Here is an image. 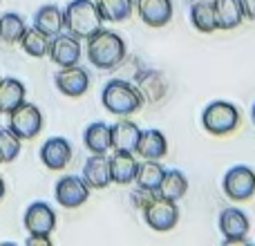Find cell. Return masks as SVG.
Here are the masks:
<instances>
[{
  "mask_svg": "<svg viewBox=\"0 0 255 246\" xmlns=\"http://www.w3.org/2000/svg\"><path fill=\"white\" fill-rule=\"evenodd\" d=\"M157 193L172 199V202H179V199L188 193V179H186V175L181 170L170 168V170H166V175H163L161 186H159Z\"/></svg>",
  "mask_w": 255,
  "mask_h": 246,
  "instance_id": "26",
  "label": "cell"
},
{
  "mask_svg": "<svg viewBox=\"0 0 255 246\" xmlns=\"http://www.w3.org/2000/svg\"><path fill=\"white\" fill-rule=\"evenodd\" d=\"M110 127H112V148L134 152L136 143H139V136H141V127L134 121L128 119V117H121V121H117Z\"/></svg>",
  "mask_w": 255,
  "mask_h": 246,
  "instance_id": "18",
  "label": "cell"
},
{
  "mask_svg": "<svg viewBox=\"0 0 255 246\" xmlns=\"http://www.w3.org/2000/svg\"><path fill=\"white\" fill-rule=\"evenodd\" d=\"M222 186H224V193L229 199L247 202L255 195V170L251 166H244V163L229 168Z\"/></svg>",
  "mask_w": 255,
  "mask_h": 246,
  "instance_id": "6",
  "label": "cell"
},
{
  "mask_svg": "<svg viewBox=\"0 0 255 246\" xmlns=\"http://www.w3.org/2000/svg\"><path fill=\"white\" fill-rule=\"evenodd\" d=\"M202 125L204 130L215 136L231 134L240 125V110L231 101H213L204 108Z\"/></svg>",
  "mask_w": 255,
  "mask_h": 246,
  "instance_id": "4",
  "label": "cell"
},
{
  "mask_svg": "<svg viewBox=\"0 0 255 246\" xmlns=\"http://www.w3.org/2000/svg\"><path fill=\"white\" fill-rule=\"evenodd\" d=\"M83 143L92 154H108L112 150V127L103 121H94L85 127Z\"/></svg>",
  "mask_w": 255,
  "mask_h": 246,
  "instance_id": "19",
  "label": "cell"
},
{
  "mask_svg": "<svg viewBox=\"0 0 255 246\" xmlns=\"http://www.w3.org/2000/svg\"><path fill=\"white\" fill-rule=\"evenodd\" d=\"M25 20H22L20 13H2L0 16V38L4 40V43H18L20 40V36L25 34Z\"/></svg>",
  "mask_w": 255,
  "mask_h": 246,
  "instance_id": "29",
  "label": "cell"
},
{
  "mask_svg": "<svg viewBox=\"0 0 255 246\" xmlns=\"http://www.w3.org/2000/svg\"><path fill=\"white\" fill-rule=\"evenodd\" d=\"M97 7H99V11H101L103 20L121 22L132 13L134 0H97Z\"/></svg>",
  "mask_w": 255,
  "mask_h": 246,
  "instance_id": "28",
  "label": "cell"
},
{
  "mask_svg": "<svg viewBox=\"0 0 255 246\" xmlns=\"http://www.w3.org/2000/svg\"><path fill=\"white\" fill-rule=\"evenodd\" d=\"M136 168H139V159L134 157V152L115 150V154L110 157V177L119 186H128L134 181Z\"/></svg>",
  "mask_w": 255,
  "mask_h": 246,
  "instance_id": "15",
  "label": "cell"
},
{
  "mask_svg": "<svg viewBox=\"0 0 255 246\" xmlns=\"http://www.w3.org/2000/svg\"><path fill=\"white\" fill-rule=\"evenodd\" d=\"M49 36L45 34V31H40L38 27H31V29H25V34L20 36V47L25 49V54H29V56L34 58H43L47 56L49 52Z\"/></svg>",
  "mask_w": 255,
  "mask_h": 246,
  "instance_id": "27",
  "label": "cell"
},
{
  "mask_svg": "<svg viewBox=\"0 0 255 246\" xmlns=\"http://www.w3.org/2000/svg\"><path fill=\"white\" fill-rule=\"evenodd\" d=\"M25 244L27 246H52V238L49 235H40V233H29Z\"/></svg>",
  "mask_w": 255,
  "mask_h": 246,
  "instance_id": "32",
  "label": "cell"
},
{
  "mask_svg": "<svg viewBox=\"0 0 255 246\" xmlns=\"http://www.w3.org/2000/svg\"><path fill=\"white\" fill-rule=\"evenodd\" d=\"M101 103L110 115L117 117H130L136 110H141L143 106V99H141L139 90L134 83L126 79H112L106 83L101 92Z\"/></svg>",
  "mask_w": 255,
  "mask_h": 246,
  "instance_id": "3",
  "label": "cell"
},
{
  "mask_svg": "<svg viewBox=\"0 0 255 246\" xmlns=\"http://www.w3.org/2000/svg\"><path fill=\"white\" fill-rule=\"evenodd\" d=\"M251 117H253V123H255V103H253V110H251Z\"/></svg>",
  "mask_w": 255,
  "mask_h": 246,
  "instance_id": "35",
  "label": "cell"
},
{
  "mask_svg": "<svg viewBox=\"0 0 255 246\" xmlns=\"http://www.w3.org/2000/svg\"><path fill=\"white\" fill-rule=\"evenodd\" d=\"M134 4L148 27H163L172 20V0H134Z\"/></svg>",
  "mask_w": 255,
  "mask_h": 246,
  "instance_id": "13",
  "label": "cell"
},
{
  "mask_svg": "<svg viewBox=\"0 0 255 246\" xmlns=\"http://www.w3.org/2000/svg\"><path fill=\"white\" fill-rule=\"evenodd\" d=\"M217 29H235L244 20V9L240 0H213Z\"/></svg>",
  "mask_w": 255,
  "mask_h": 246,
  "instance_id": "21",
  "label": "cell"
},
{
  "mask_svg": "<svg viewBox=\"0 0 255 246\" xmlns=\"http://www.w3.org/2000/svg\"><path fill=\"white\" fill-rule=\"evenodd\" d=\"M141 213H143L145 224L152 231H157V233H168V231H172L177 226V222H179L177 202H172V199L163 197V195H159V193L150 199V204Z\"/></svg>",
  "mask_w": 255,
  "mask_h": 246,
  "instance_id": "5",
  "label": "cell"
},
{
  "mask_svg": "<svg viewBox=\"0 0 255 246\" xmlns=\"http://www.w3.org/2000/svg\"><path fill=\"white\" fill-rule=\"evenodd\" d=\"M240 2H242V9H244V18L255 20V0H240Z\"/></svg>",
  "mask_w": 255,
  "mask_h": 246,
  "instance_id": "33",
  "label": "cell"
},
{
  "mask_svg": "<svg viewBox=\"0 0 255 246\" xmlns=\"http://www.w3.org/2000/svg\"><path fill=\"white\" fill-rule=\"evenodd\" d=\"M9 130L16 132L20 139H34L43 130V115L34 103L22 101L9 112Z\"/></svg>",
  "mask_w": 255,
  "mask_h": 246,
  "instance_id": "7",
  "label": "cell"
},
{
  "mask_svg": "<svg viewBox=\"0 0 255 246\" xmlns=\"http://www.w3.org/2000/svg\"><path fill=\"white\" fill-rule=\"evenodd\" d=\"M34 27H38L40 31L54 38L65 29V16H63V9L56 4H43V7L36 11L34 16Z\"/></svg>",
  "mask_w": 255,
  "mask_h": 246,
  "instance_id": "22",
  "label": "cell"
},
{
  "mask_svg": "<svg viewBox=\"0 0 255 246\" xmlns=\"http://www.w3.org/2000/svg\"><path fill=\"white\" fill-rule=\"evenodd\" d=\"M85 184L90 188H106V186L112 184L110 177V157L106 154H92V157L85 161L83 166V175Z\"/></svg>",
  "mask_w": 255,
  "mask_h": 246,
  "instance_id": "17",
  "label": "cell"
},
{
  "mask_svg": "<svg viewBox=\"0 0 255 246\" xmlns=\"http://www.w3.org/2000/svg\"><path fill=\"white\" fill-rule=\"evenodd\" d=\"M63 16H65V31L79 40H88L103 27V16L92 0H72Z\"/></svg>",
  "mask_w": 255,
  "mask_h": 246,
  "instance_id": "2",
  "label": "cell"
},
{
  "mask_svg": "<svg viewBox=\"0 0 255 246\" xmlns=\"http://www.w3.org/2000/svg\"><path fill=\"white\" fill-rule=\"evenodd\" d=\"M25 101V85L16 79H0V115H9Z\"/></svg>",
  "mask_w": 255,
  "mask_h": 246,
  "instance_id": "25",
  "label": "cell"
},
{
  "mask_svg": "<svg viewBox=\"0 0 255 246\" xmlns=\"http://www.w3.org/2000/svg\"><path fill=\"white\" fill-rule=\"evenodd\" d=\"M163 175H166V168L159 163V159H143V161H139L134 181H136L139 188H145V190L157 193L159 186H161Z\"/></svg>",
  "mask_w": 255,
  "mask_h": 246,
  "instance_id": "24",
  "label": "cell"
},
{
  "mask_svg": "<svg viewBox=\"0 0 255 246\" xmlns=\"http://www.w3.org/2000/svg\"><path fill=\"white\" fill-rule=\"evenodd\" d=\"M249 229H251V222H249L247 213L240 208L231 206L220 213V231L226 244H247Z\"/></svg>",
  "mask_w": 255,
  "mask_h": 246,
  "instance_id": "9",
  "label": "cell"
},
{
  "mask_svg": "<svg viewBox=\"0 0 255 246\" xmlns=\"http://www.w3.org/2000/svg\"><path fill=\"white\" fill-rule=\"evenodd\" d=\"M27 233H40V235H52V231L56 229V213L52 211V206L45 202H34L29 204V208L25 211L22 217Z\"/></svg>",
  "mask_w": 255,
  "mask_h": 246,
  "instance_id": "12",
  "label": "cell"
},
{
  "mask_svg": "<svg viewBox=\"0 0 255 246\" xmlns=\"http://www.w3.org/2000/svg\"><path fill=\"white\" fill-rule=\"evenodd\" d=\"M4 197V181H2V177H0V199Z\"/></svg>",
  "mask_w": 255,
  "mask_h": 246,
  "instance_id": "34",
  "label": "cell"
},
{
  "mask_svg": "<svg viewBox=\"0 0 255 246\" xmlns=\"http://www.w3.org/2000/svg\"><path fill=\"white\" fill-rule=\"evenodd\" d=\"M134 85H136V90H139V94H141L143 101H161V99L166 97V92H168L166 79H163L159 72H154V70L139 72Z\"/></svg>",
  "mask_w": 255,
  "mask_h": 246,
  "instance_id": "20",
  "label": "cell"
},
{
  "mask_svg": "<svg viewBox=\"0 0 255 246\" xmlns=\"http://www.w3.org/2000/svg\"><path fill=\"white\" fill-rule=\"evenodd\" d=\"M20 136L9 127H0V163H9L20 154Z\"/></svg>",
  "mask_w": 255,
  "mask_h": 246,
  "instance_id": "30",
  "label": "cell"
},
{
  "mask_svg": "<svg viewBox=\"0 0 255 246\" xmlns=\"http://www.w3.org/2000/svg\"><path fill=\"white\" fill-rule=\"evenodd\" d=\"M72 159V143L63 136H52L40 148V161L49 170H63Z\"/></svg>",
  "mask_w": 255,
  "mask_h": 246,
  "instance_id": "14",
  "label": "cell"
},
{
  "mask_svg": "<svg viewBox=\"0 0 255 246\" xmlns=\"http://www.w3.org/2000/svg\"><path fill=\"white\" fill-rule=\"evenodd\" d=\"M154 195H157V193H152V190H145V188H139V186H136V190L130 195V202H132V206H134L136 211H143Z\"/></svg>",
  "mask_w": 255,
  "mask_h": 246,
  "instance_id": "31",
  "label": "cell"
},
{
  "mask_svg": "<svg viewBox=\"0 0 255 246\" xmlns=\"http://www.w3.org/2000/svg\"><path fill=\"white\" fill-rule=\"evenodd\" d=\"M134 154H139L141 159H163L168 154V139L161 130L157 127H148L141 130L139 143H136Z\"/></svg>",
  "mask_w": 255,
  "mask_h": 246,
  "instance_id": "16",
  "label": "cell"
},
{
  "mask_svg": "<svg viewBox=\"0 0 255 246\" xmlns=\"http://www.w3.org/2000/svg\"><path fill=\"white\" fill-rule=\"evenodd\" d=\"M128 54L126 40L117 31L99 29L88 38V61L99 70H117Z\"/></svg>",
  "mask_w": 255,
  "mask_h": 246,
  "instance_id": "1",
  "label": "cell"
},
{
  "mask_svg": "<svg viewBox=\"0 0 255 246\" xmlns=\"http://www.w3.org/2000/svg\"><path fill=\"white\" fill-rule=\"evenodd\" d=\"M54 197L63 208H79L88 202L90 197V186L85 184L83 177L65 175L58 179L56 188H54Z\"/></svg>",
  "mask_w": 255,
  "mask_h": 246,
  "instance_id": "8",
  "label": "cell"
},
{
  "mask_svg": "<svg viewBox=\"0 0 255 246\" xmlns=\"http://www.w3.org/2000/svg\"><path fill=\"white\" fill-rule=\"evenodd\" d=\"M54 83H56L58 92L65 94L70 99H79L88 92L90 88V74L85 67H81L79 63L70 67H61L54 76Z\"/></svg>",
  "mask_w": 255,
  "mask_h": 246,
  "instance_id": "10",
  "label": "cell"
},
{
  "mask_svg": "<svg viewBox=\"0 0 255 246\" xmlns=\"http://www.w3.org/2000/svg\"><path fill=\"white\" fill-rule=\"evenodd\" d=\"M81 54H83V47H81V40L72 34H58L49 40V52L47 56L52 58V63H56L58 67H70L76 65L81 61Z\"/></svg>",
  "mask_w": 255,
  "mask_h": 246,
  "instance_id": "11",
  "label": "cell"
},
{
  "mask_svg": "<svg viewBox=\"0 0 255 246\" xmlns=\"http://www.w3.org/2000/svg\"><path fill=\"white\" fill-rule=\"evenodd\" d=\"M190 22L202 34H213L217 29L213 0H190Z\"/></svg>",
  "mask_w": 255,
  "mask_h": 246,
  "instance_id": "23",
  "label": "cell"
}]
</instances>
